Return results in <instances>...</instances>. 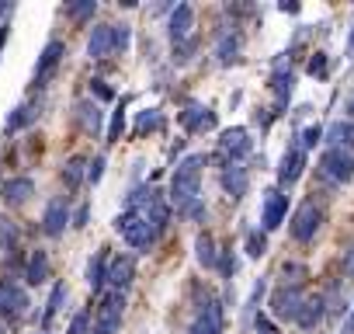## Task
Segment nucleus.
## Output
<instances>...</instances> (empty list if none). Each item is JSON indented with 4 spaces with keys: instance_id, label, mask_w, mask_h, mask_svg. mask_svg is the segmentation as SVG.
Wrapping results in <instances>:
<instances>
[{
    "instance_id": "1",
    "label": "nucleus",
    "mask_w": 354,
    "mask_h": 334,
    "mask_svg": "<svg viewBox=\"0 0 354 334\" xmlns=\"http://www.w3.org/2000/svg\"><path fill=\"white\" fill-rule=\"evenodd\" d=\"M202 164L205 157L202 153H192L185 157L181 164H177V171L170 178V202L177 206V213H192L202 199H198V188H202Z\"/></svg>"
},
{
    "instance_id": "2",
    "label": "nucleus",
    "mask_w": 354,
    "mask_h": 334,
    "mask_svg": "<svg viewBox=\"0 0 354 334\" xmlns=\"http://www.w3.org/2000/svg\"><path fill=\"white\" fill-rule=\"evenodd\" d=\"M115 230H118L122 240H125L129 247H136V251H146V247L156 244V230H153V227L146 223V216H139L136 209L118 213V216H115Z\"/></svg>"
},
{
    "instance_id": "3",
    "label": "nucleus",
    "mask_w": 354,
    "mask_h": 334,
    "mask_svg": "<svg viewBox=\"0 0 354 334\" xmlns=\"http://www.w3.org/2000/svg\"><path fill=\"white\" fill-rule=\"evenodd\" d=\"M122 313H125V292L108 289V292L101 296V303H97L91 334H115V331L122 327Z\"/></svg>"
},
{
    "instance_id": "4",
    "label": "nucleus",
    "mask_w": 354,
    "mask_h": 334,
    "mask_svg": "<svg viewBox=\"0 0 354 334\" xmlns=\"http://www.w3.org/2000/svg\"><path fill=\"white\" fill-rule=\"evenodd\" d=\"M28 306H32V299H28L25 285H18L15 279H0V317L18 324V320H25Z\"/></svg>"
},
{
    "instance_id": "5",
    "label": "nucleus",
    "mask_w": 354,
    "mask_h": 334,
    "mask_svg": "<svg viewBox=\"0 0 354 334\" xmlns=\"http://www.w3.org/2000/svg\"><path fill=\"white\" fill-rule=\"evenodd\" d=\"M319 171H323V178H330V182H337V185H347V182L354 178V153L330 146V150L319 157Z\"/></svg>"
},
{
    "instance_id": "6",
    "label": "nucleus",
    "mask_w": 354,
    "mask_h": 334,
    "mask_svg": "<svg viewBox=\"0 0 354 334\" xmlns=\"http://www.w3.org/2000/svg\"><path fill=\"white\" fill-rule=\"evenodd\" d=\"M63 56H66V46H63L59 39H49L46 49H42V56H39V63H35V73H32V87H35V91H42V87L56 77Z\"/></svg>"
},
{
    "instance_id": "7",
    "label": "nucleus",
    "mask_w": 354,
    "mask_h": 334,
    "mask_svg": "<svg viewBox=\"0 0 354 334\" xmlns=\"http://www.w3.org/2000/svg\"><path fill=\"white\" fill-rule=\"evenodd\" d=\"M319 227H323V209L309 199V202H302V206L295 209V216H292V223H288V234H292L299 244H306V240L316 237Z\"/></svg>"
},
{
    "instance_id": "8",
    "label": "nucleus",
    "mask_w": 354,
    "mask_h": 334,
    "mask_svg": "<svg viewBox=\"0 0 354 334\" xmlns=\"http://www.w3.org/2000/svg\"><path fill=\"white\" fill-rule=\"evenodd\" d=\"M271 91H274V112L271 115H281L292 101V91H295V73L285 60L274 63V73H271Z\"/></svg>"
},
{
    "instance_id": "9",
    "label": "nucleus",
    "mask_w": 354,
    "mask_h": 334,
    "mask_svg": "<svg viewBox=\"0 0 354 334\" xmlns=\"http://www.w3.org/2000/svg\"><path fill=\"white\" fill-rule=\"evenodd\" d=\"M250 132L243 129V125H233V129H226L223 136H219V157L226 160V164H240V157H247L250 153Z\"/></svg>"
},
{
    "instance_id": "10",
    "label": "nucleus",
    "mask_w": 354,
    "mask_h": 334,
    "mask_svg": "<svg viewBox=\"0 0 354 334\" xmlns=\"http://www.w3.org/2000/svg\"><path fill=\"white\" fill-rule=\"evenodd\" d=\"M136 279V258L132 254H118L108 261V275H104V285H111L115 292H125Z\"/></svg>"
},
{
    "instance_id": "11",
    "label": "nucleus",
    "mask_w": 354,
    "mask_h": 334,
    "mask_svg": "<svg viewBox=\"0 0 354 334\" xmlns=\"http://www.w3.org/2000/svg\"><path fill=\"white\" fill-rule=\"evenodd\" d=\"M192 334H223V306H219V299L209 296L198 306V313L192 320Z\"/></svg>"
},
{
    "instance_id": "12",
    "label": "nucleus",
    "mask_w": 354,
    "mask_h": 334,
    "mask_svg": "<svg viewBox=\"0 0 354 334\" xmlns=\"http://www.w3.org/2000/svg\"><path fill=\"white\" fill-rule=\"evenodd\" d=\"M285 213H288V195H281V188H271V192L264 195V209H261V227H264V234L278 230L281 220H285Z\"/></svg>"
},
{
    "instance_id": "13",
    "label": "nucleus",
    "mask_w": 354,
    "mask_h": 334,
    "mask_svg": "<svg viewBox=\"0 0 354 334\" xmlns=\"http://www.w3.org/2000/svg\"><path fill=\"white\" fill-rule=\"evenodd\" d=\"M66 223H70V202H66L63 195H56V199L46 206V213H42V234H46V237H63Z\"/></svg>"
},
{
    "instance_id": "14",
    "label": "nucleus",
    "mask_w": 354,
    "mask_h": 334,
    "mask_svg": "<svg viewBox=\"0 0 354 334\" xmlns=\"http://www.w3.org/2000/svg\"><path fill=\"white\" fill-rule=\"evenodd\" d=\"M302 167H306V150L302 146H288L281 153V164H278V185L288 188L302 178Z\"/></svg>"
},
{
    "instance_id": "15",
    "label": "nucleus",
    "mask_w": 354,
    "mask_h": 334,
    "mask_svg": "<svg viewBox=\"0 0 354 334\" xmlns=\"http://www.w3.org/2000/svg\"><path fill=\"white\" fill-rule=\"evenodd\" d=\"M299 306H302V292H299V289H292V285L274 289V296H271V313H274L278 320H295V317H299Z\"/></svg>"
},
{
    "instance_id": "16",
    "label": "nucleus",
    "mask_w": 354,
    "mask_h": 334,
    "mask_svg": "<svg viewBox=\"0 0 354 334\" xmlns=\"http://www.w3.org/2000/svg\"><path fill=\"white\" fill-rule=\"evenodd\" d=\"M223 188H226V195H230L233 202H240V199L247 195L250 175H247L243 164H226V167H223Z\"/></svg>"
},
{
    "instance_id": "17",
    "label": "nucleus",
    "mask_w": 354,
    "mask_h": 334,
    "mask_svg": "<svg viewBox=\"0 0 354 334\" xmlns=\"http://www.w3.org/2000/svg\"><path fill=\"white\" fill-rule=\"evenodd\" d=\"M192 28H195V8L192 4H177L174 15H170V39H174V46L192 39Z\"/></svg>"
},
{
    "instance_id": "18",
    "label": "nucleus",
    "mask_w": 354,
    "mask_h": 334,
    "mask_svg": "<svg viewBox=\"0 0 354 334\" xmlns=\"http://www.w3.org/2000/svg\"><path fill=\"white\" fill-rule=\"evenodd\" d=\"M0 195H4V202L8 206H25L32 195H35V182L32 178H8L4 182V188H0Z\"/></svg>"
},
{
    "instance_id": "19",
    "label": "nucleus",
    "mask_w": 354,
    "mask_h": 334,
    "mask_svg": "<svg viewBox=\"0 0 354 334\" xmlns=\"http://www.w3.org/2000/svg\"><path fill=\"white\" fill-rule=\"evenodd\" d=\"M87 56H91V60H108V56H115L111 25H94V32H91V39H87Z\"/></svg>"
},
{
    "instance_id": "20",
    "label": "nucleus",
    "mask_w": 354,
    "mask_h": 334,
    "mask_svg": "<svg viewBox=\"0 0 354 334\" xmlns=\"http://www.w3.org/2000/svg\"><path fill=\"white\" fill-rule=\"evenodd\" d=\"M49 275H53L49 254H46V251H32L28 261H25V282H28V285H42V282H49Z\"/></svg>"
},
{
    "instance_id": "21",
    "label": "nucleus",
    "mask_w": 354,
    "mask_h": 334,
    "mask_svg": "<svg viewBox=\"0 0 354 334\" xmlns=\"http://www.w3.org/2000/svg\"><path fill=\"white\" fill-rule=\"evenodd\" d=\"M181 125L188 132H198V129H216V112L205 108V105H188L181 112Z\"/></svg>"
},
{
    "instance_id": "22",
    "label": "nucleus",
    "mask_w": 354,
    "mask_h": 334,
    "mask_svg": "<svg viewBox=\"0 0 354 334\" xmlns=\"http://www.w3.org/2000/svg\"><path fill=\"white\" fill-rule=\"evenodd\" d=\"M39 108H42V101H39V98H35V101H21V105L8 115V132H21V129H28V125L42 115Z\"/></svg>"
},
{
    "instance_id": "23",
    "label": "nucleus",
    "mask_w": 354,
    "mask_h": 334,
    "mask_svg": "<svg viewBox=\"0 0 354 334\" xmlns=\"http://www.w3.org/2000/svg\"><path fill=\"white\" fill-rule=\"evenodd\" d=\"M73 118H77V125L87 132V136H97L101 132V108L94 105V101H77V108H73Z\"/></svg>"
},
{
    "instance_id": "24",
    "label": "nucleus",
    "mask_w": 354,
    "mask_h": 334,
    "mask_svg": "<svg viewBox=\"0 0 354 334\" xmlns=\"http://www.w3.org/2000/svg\"><path fill=\"white\" fill-rule=\"evenodd\" d=\"M323 313H326V299H323V296H309V299H302L295 324H299V327H306V331H313V327L323 320Z\"/></svg>"
},
{
    "instance_id": "25",
    "label": "nucleus",
    "mask_w": 354,
    "mask_h": 334,
    "mask_svg": "<svg viewBox=\"0 0 354 334\" xmlns=\"http://www.w3.org/2000/svg\"><path fill=\"white\" fill-rule=\"evenodd\" d=\"M108 261H111V254H108V247H101V251H97V254L91 258V265H87V285H91L94 292H101V289H104Z\"/></svg>"
},
{
    "instance_id": "26",
    "label": "nucleus",
    "mask_w": 354,
    "mask_h": 334,
    "mask_svg": "<svg viewBox=\"0 0 354 334\" xmlns=\"http://www.w3.org/2000/svg\"><path fill=\"white\" fill-rule=\"evenodd\" d=\"M326 139H330L337 150H347V146H354V122H351V118H340V122H333V125L326 129Z\"/></svg>"
},
{
    "instance_id": "27",
    "label": "nucleus",
    "mask_w": 354,
    "mask_h": 334,
    "mask_svg": "<svg viewBox=\"0 0 354 334\" xmlns=\"http://www.w3.org/2000/svg\"><path fill=\"white\" fill-rule=\"evenodd\" d=\"M240 46H243V39H240L236 32H226V35L219 39V49H216V56H219V63H223V67H230V63H236V60H240Z\"/></svg>"
},
{
    "instance_id": "28",
    "label": "nucleus",
    "mask_w": 354,
    "mask_h": 334,
    "mask_svg": "<svg viewBox=\"0 0 354 334\" xmlns=\"http://www.w3.org/2000/svg\"><path fill=\"white\" fill-rule=\"evenodd\" d=\"M63 182H66V188H80V185L87 182V160H84V157H70V160H66Z\"/></svg>"
},
{
    "instance_id": "29",
    "label": "nucleus",
    "mask_w": 354,
    "mask_h": 334,
    "mask_svg": "<svg viewBox=\"0 0 354 334\" xmlns=\"http://www.w3.org/2000/svg\"><path fill=\"white\" fill-rule=\"evenodd\" d=\"M195 251H198V265H205V268H216L219 265V251H216V240L209 234H198Z\"/></svg>"
},
{
    "instance_id": "30",
    "label": "nucleus",
    "mask_w": 354,
    "mask_h": 334,
    "mask_svg": "<svg viewBox=\"0 0 354 334\" xmlns=\"http://www.w3.org/2000/svg\"><path fill=\"white\" fill-rule=\"evenodd\" d=\"M156 129H163V112H160V108L139 112V118H136V136H146V132H156Z\"/></svg>"
},
{
    "instance_id": "31",
    "label": "nucleus",
    "mask_w": 354,
    "mask_h": 334,
    "mask_svg": "<svg viewBox=\"0 0 354 334\" xmlns=\"http://www.w3.org/2000/svg\"><path fill=\"white\" fill-rule=\"evenodd\" d=\"M63 299H66V282H56V285H53V292H49V303H46V313H42V327H49V324L56 320V313H59V306H63Z\"/></svg>"
},
{
    "instance_id": "32",
    "label": "nucleus",
    "mask_w": 354,
    "mask_h": 334,
    "mask_svg": "<svg viewBox=\"0 0 354 334\" xmlns=\"http://www.w3.org/2000/svg\"><path fill=\"white\" fill-rule=\"evenodd\" d=\"M94 15H97V4H94V0H80V4H66V18H70V21H77V25L91 21Z\"/></svg>"
},
{
    "instance_id": "33",
    "label": "nucleus",
    "mask_w": 354,
    "mask_h": 334,
    "mask_svg": "<svg viewBox=\"0 0 354 334\" xmlns=\"http://www.w3.org/2000/svg\"><path fill=\"white\" fill-rule=\"evenodd\" d=\"M281 275H285V285L292 282V289H299V285L309 279V268L299 265V261H285V265H281Z\"/></svg>"
},
{
    "instance_id": "34",
    "label": "nucleus",
    "mask_w": 354,
    "mask_h": 334,
    "mask_svg": "<svg viewBox=\"0 0 354 334\" xmlns=\"http://www.w3.org/2000/svg\"><path fill=\"white\" fill-rule=\"evenodd\" d=\"M125 105H129V98H122V105H118V108H115V115H111L108 143H118V139H122V132H125Z\"/></svg>"
},
{
    "instance_id": "35",
    "label": "nucleus",
    "mask_w": 354,
    "mask_h": 334,
    "mask_svg": "<svg viewBox=\"0 0 354 334\" xmlns=\"http://www.w3.org/2000/svg\"><path fill=\"white\" fill-rule=\"evenodd\" d=\"M15 244H18V227L8 216H0V251H15Z\"/></svg>"
},
{
    "instance_id": "36",
    "label": "nucleus",
    "mask_w": 354,
    "mask_h": 334,
    "mask_svg": "<svg viewBox=\"0 0 354 334\" xmlns=\"http://www.w3.org/2000/svg\"><path fill=\"white\" fill-rule=\"evenodd\" d=\"M264 251H268V234L264 230H250L247 234V254L250 258H261Z\"/></svg>"
},
{
    "instance_id": "37",
    "label": "nucleus",
    "mask_w": 354,
    "mask_h": 334,
    "mask_svg": "<svg viewBox=\"0 0 354 334\" xmlns=\"http://www.w3.org/2000/svg\"><path fill=\"white\" fill-rule=\"evenodd\" d=\"M111 42H115V56L125 53L129 42H132V28L129 25H111Z\"/></svg>"
},
{
    "instance_id": "38",
    "label": "nucleus",
    "mask_w": 354,
    "mask_h": 334,
    "mask_svg": "<svg viewBox=\"0 0 354 334\" xmlns=\"http://www.w3.org/2000/svg\"><path fill=\"white\" fill-rule=\"evenodd\" d=\"M66 334H91V310H80V313L70 320Z\"/></svg>"
},
{
    "instance_id": "39",
    "label": "nucleus",
    "mask_w": 354,
    "mask_h": 334,
    "mask_svg": "<svg viewBox=\"0 0 354 334\" xmlns=\"http://www.w3.org/2000/svg\"><path fill=\"white\" fill-rule=\"evenodd\" d=\"M319 139H323V125H306V129H302V136H299V146H302V150H309V146H316Z\"/></svg>"
},
{
    "instance_id": "40",
    "label": "nucleus",
    "mask_w": 354,
    "mask_h": 334,
    "mask_svg": "<svg viewBox=\"0 0 354 334\" xmlns=\"http://www.w3.org/2000/svg\"><path fill=\"white\" fill-rule=\"evenodd\" d=\"M101 175H104V157L87 160V182H91V185H97V182H101Z\"/></svg>"
},
{
    "instance_id": "41",
    "label": "nucleus",
    "mask_w": 354,
    "mask_h": 334,
    "mask_svg": "<svg viewBox=\"0 0 354 334\" xmlns=\"http://www.w3.org/2000/svg\"><path fill=\"white\" fill-rule=\"evenodd\" d=\"M326 53H313V60H309V73L313 77H326Z\"/></svg>"
},
{
    "instance_id": "42",
    "label": "nucleus",
    "mask_w": 354,
    "mask_h": 334,
    "mask_svg": "<svg viewBox=\"0 0 354 334\" xmlns=\"http://www.w3.org/2000/svg\"><path fill=\"white\" fill-rule=\"evenodd\" d=\"M216 268H223V275H226V279H233V275H236V254H233V247L219 258V265H216Z\"/></svg>"
},
{
    "instance_id": "43",
    "label": "nucleus",
    "mask_w": 354,
    "mask_h": 334,
    "mask_svg": "<svg viewBox=\"0 0 354 334\" xmlns=\"http://www.w3.org/2000/svg\"><path fill=\"white\" fill-rule=\"evenodd\" d=\"M254 331H257V334H278V327H274V324H271L261 310L254 313Z\"/></svg>"
},
{
    "instance_id": "44",
    "label": "nucleus",
    "mask_w": 354,
    "mask_h": 334,
    "mask_svg": "<svg viewBox=\"0 0 354 334\" xmlns=\"http://www.w3.org/2000/svg\"><path fill=\"white\" fill-rule=\"evenodd\" d=\"M91 91H94V94H97L101 101H111V98H115V91H111V87H108L104 80H91Z\"/></svg>"
},
{
    "instance_id": "45",
    "label": "nucleus",
    "mask_w": 354,
    "mask_h": 334,
    "mask_svg": "<svg viewBox=\"0 0 354 334\" xmlns=\"http://www.w3.org/2000/svg\"><path fill=\"white\" fill-rule=\"evenodd\" d=\"M87 216H91V206L84 202V206L73 213V227H77V230H80V227H87Z\"/></svg>"
},
{
    "instance_id": "46",
    "label": "nucleus",
    "mask_w": 354,
    "mask_h": 334,
    "mask_svg": "<svg viewBox=\"0 0 354 334\" xmlns=\"http://www.w3.org/2000/svg\"><path fill=\"white\" fill-rule=\"evenodd\" d=\"M344 272L354 279V247H351V254H347V261H344Z\"/></svg>"
},
{
    "instance_id": "47",
    "label": "nucleus",
    "mask_w": 354,
    "mask_h": 334,
    "mask_svg": "<svg viewBox=\"0 0 354 334\" xmlns=\"http://www.w3.org/2000/svg\"><path fill=\"white\" fill-rule=\"evenodd\" d=\"M347 60H354V28H351V35H347Z\"/></svg>"
},
{
    "instance_id": "48",
    "label": "nucleus",
    "mask_w": 354,
    "mask_h": 334,
    "mask_svg": "<svg viewBox=\"0 0 354 334\" xmlns=\"http://www.w3.org/2000/svg\"><path fill=\"white\" fill-rule=\"evenodd\" d=\"M344 334H354V310H351V317H347V324H344Z\"/></svg>"
},
{
    "instance_id": "49",
    "label": "nucleus",
    "mask_w": 354,
    "mask_h": 334,
    "mask_svg": "<svg viewBox=\"0 0 354 334\" xmlns=\"http://www.w3.org/2000/svg\"><path fill=\"white\" fill-rule=\"evenodd\" d=\"M0 334H4V324H0Z\"/></svg>"
},
{
    "instance_id": "50",
    "label": "nucleus",
    "mask_w": 354,
    "mask_h": 334,
    "mask_svg": "<svg viewBox=\"0 0 354 334\" xmlns=\"http://www.w3.org/2000/svg\"><path fill=\"white\" fill-rule=\"evenodd\" d=\"M351 112H354V101H351Z\"/></svg>"
}]
</instances>
